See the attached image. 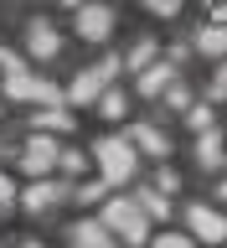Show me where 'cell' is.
I'll list each match as a JSON object with an SVG mask.
<instances>
[{
    "mask_svg": "<svg viewBox=\"0 0 227 248\" xmlns=\"http://www.w3.org/2000/svg\"><path fill=\"white\" fill-rule=\"evenodd\" d=\"M98 166H104V181H129V176H135V150H129V140H119V135L98 140Z\"/></svg>",
    "mask_w": 227,
    "mask_h": 248,
    "instance_id": "obj_1",
    "label": "cell"
},
{
    "mask_svg": "<svg viewBox=\"0 0 227 248\" xmlns=\"http://www.w3.org/2000/svg\"><path fill=\"white\" fill-rule=\"evenodd\" d=\"M104 228L124 232V243H145V212L135 202H108L104 207Z\"/></svg>",
    "mask_w": 227,
    "mask_h": 248,
    "instance_id": "obj_2",
    "label": "cell"
},
{
    "mask_svg": "<svg viewBox=\"0 0 227 248\" xmlns=\"http://www.w3.org/2000/svg\"><path fill=\"white\" fill-rule=\"evenodd\" d=\"M114 73H119V62H114V57L98 62V67H88V73H77L73 88H67V98H73V104H93V98H98V88H104Z\"/></svg>",
    "mask_w": 227,
    "mask_h": 248,
    "instance_id": "obj_3",
    "label": "cell"
},
{
    "mask_svg": "<svg viewBox=\"0 0 227 248\" xmlns=\"http://www.w3.org/2000/svg\"><path fill=\"white\" fill-rule=\"evenodd\" d=\"M108 26H114V11H108V5H83V11H77V31H83L88 42H104Z\"/></svg>",
    "mask_w": 227,
    "mask_h": 248,
    "instance_id": "obj_4",
    "label": "cell"
},
{
    "mask_svg": "<svg viewBox=\"0 0 227 248\" xmlns=\"http://www.w3.org/2000/svg\"><path fill=\"white\" fill-rule=\"evenodd\" d=\"M186 217H191V232H197V238H207V243H222V217H217L212 212V207H201V202H197V207H186Z\"/></svg>",
    "mask_w": 227,
    "mask_h": 248,
    "instance_id": "obj_5",
    "label": "cell"
},
{
    "mask_svg": "<svg viewBox=\"0 0 227 248\" xmlns=\"http://www.w3.org/2000/svg\"><path fill=\"white\" fill-rule=\"evenodd\" d=\"M21 166H26L31 176H42L46 166H57V145H52V140H46V135H36V140H31V145H26V160H21Z\"/></svg>",
    "mask_w": 227,
    "mask_h": 248,
    "instance_id": "obj_6",
    "label": "cell"
},
{
    "mask_svg": "<svg viewBox=\"0 0 227 248\" xmlns=\"http://www.w3.org/2000/svg\"><path fill=\"white\" fill-rule=\"evenodd\" d=\"M73 248H114V238H108L104 222H83V228L73 232Z\"/></svg>",
    "mask_w": 227,
    "mask_h": 248,
    "instance_id": "obj_7",
    "label": "cell"
},
{
    "mask_svg": "<svg viewBox=\"0 0 227 248\" xmlns=\"http://www.w3.org/2000/svg\"><path fill=\"white\" fill-rule=\"evenodd\" d=\"M160 88H170V62H155L139 73V93H160Z\"/></svg>",
    "mask_w": 227,
    "mask_h": 248,
    "instance_id": "obj_8",
    "label": "cell"
},
{
    "mask_svg": "<svg viewBox=\"0 0 227 248\" xmlns=\"http://www.w3.org/2000/svg\"><path fill=\"white\" fill-rule=\"evenodd\" d=\"M129 135H135V145H145L150 155H166V150H170V140L160 135V129H150V124H135Z\"/></svg>",
    "mask_w": 227,
    "mask_h": 248,
    "instance_id": "obj_9",
    "label": "cell"
},
{
    "mask_svg": "<svg viewBox=\"0 0 227 248\" xmlns=\"http://www.w3.org/2000/svg\"><path fill=\"white\" fill-rule=\"evenodd\" d=\"M31 52H36V57H57V52H62L57 31H52V26H31Z\"/></svg>",
    "mask_w": 227,
    "mask_h": 248,
    "instance_id": "obj_10",
    "label": "cell"
},
{
    "mask_svg": "<svg viewBox=\"0 0 227 248\" xmlns=\"http://www.w3.org/2000/svg\"><path fill=\"white\" fill-rule=\"evenodd\" d=\"M197 155H201V166H222V140H217V129H207V135H201V145H197Z\"/></svg>",
    "mask_w": 227,
    "mask_h": 248,
    "instance_id": "obj_11",
    "label": "cell"
},
{
    "mask_svg": "<svg viewBox=\"0 0 227 248\" xmlns=\"http://www.w3.org/2000/svg\"><path fill=\"white\" fill-rule=\"evenodd\" d=\"M222 46H227L222 26H201V52H212V57H222Z\"/></svg>",
    "mask_w": 227,
    "mask_h": 248,
    "instance_id": "obj_12",
    "label": "cell"
},
{
    "mask_svg": "<svg viewBox=\"0 0 227 248\" xmlns=\"http://www.w3.org/2000/svg\"><path fill=\"white\" fill-rule=\"evenodd\" d=\"M52 202H57V186H31V191H26V207H36V212L52 207Z\"/></svg>",
    "mask_w": 227,
    "mask_h": 248,
    "instance_id": "obj_13",
    "label": "cell"
},
{
    "mask_svg": "<svg viewBox=\"0 0 227 248\" xmlns=\"http://www.w3.org/2000/svg\"><path fill=\"white\" fill-rule=\"evenodd\" d=\"M36 129H67V114H62V108H52V114H42V119H36Z\"/></svg>",
    "mask_w": 227,
    "mask_h": 248,
    "instance_id": "obj_14",
    "label": "cell"
},
{
    "mask_svg": "<svg viewBox=\"0 0 227 248\" xmlns=\"http://www.w3.org/2000/svg\"><path fill=\"white\" fill-rule=\"evenodd\" d=\"M139 207H150V212H145V217H166V212H170V207H166V202H160V197H155V191H145V197H139Z\"/></svg>",
    "mask_w": 227,
    "mask_h": 248,
    "instance_id": "obj_15",
    "label": "cell"
},
{
    "mask_svg": "<svg viewBox=\"0 0 227 248\" xmlns=\"http://www.w3.org/2000/svg\"><path fill=\"white\" fill-rule=\"evenodd\" d=\"M155 248H191V238H181V232H166V238H155Z\"/></svg>",
    "mask_w": 227,
    "mask_h": 248,
    "instance_id": "obj_16",
    "label": "cell"
},
{
    "mask_svg": "<svg viewBox=\"0 0 227 248\" xmlns=\"http://www.w3.org/2000/svg\"><path fill=\"white\" fill-rule=\"evenodd\" d=\"M191 124H197L201 135H207V129H212V114H207V108H191Z\"/></svg>",
    "mask_w": 227,
    "mask_h": 248,
    "instance_id": "obj_17",
    "label": "cell"
},
{
    "mask_svg": "<svg viewBox=\"0 0 227 248\" xmlns=\"http://www.w3.org/2000/svg\"><path fill=\"white\" fill-rule=\"evenodd\" d=\"M150 11H155V16H176L181 5H176V0H150Z\"/></svg>",
    "mask_w": 227,
    "mask_h": 248,
    "instance_id": "obj_18",
    "label": "cell"
},
{
    "mask_svg": "<svg viewBox=\"0 0 227 248\" xmlns=\"http://www.w3.org/2000/svg\"><path fill=\"white\" fill-rule=\"evenodd\" d=\"M150 46H155V42H139V46H135V57H129V67H139V62H150Z\"/></svg>",
    "mask_w": 227,
    "mask_h": 248,
    "instance_id": "obj_19",
    "label": "cell"
},
{
    "mask_svg": "<svg viewBox=\"0 0 227 248\" xmlns=\"http://www.w3.org/2000/svg\"><path fill=\"white\" fill-rule=\"evenodd\" d=\"M15 197V186H11V176H5V170H0V207H5V202Z\"/></svg>",
    "mask_w": 227,
    "mask_h": 248,
    "instance_id": "obj_20",
    "label": "cell"
},
{
    "mask_svg": "<svg viewBox=\"0 0 227 248\" xmlns=\"http://www.w3.org/2000/svg\"><path fill=\"white\" fill-rule=\"evenodd\" d=\"M26 248H42V243H26Z\"/></svg>",
    "mask_w": 227,
    "mask_h": 248,
    "instance_id": "obj_21",
    "label": "cell"
}]
</instances>
